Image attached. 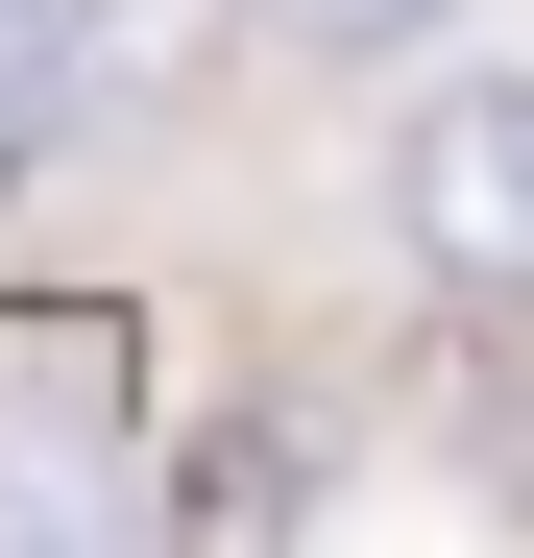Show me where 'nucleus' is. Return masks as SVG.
<instances>
[{
	"label": "nucleus",
	"instance_id": "1",
	"mask_svg": "<svg viewBox=\"0 0 534 558\" xmlns=\"http://www.w3.org/2000/svg\"><path fill=\"white\" fill-rule=\"evenodd\" d=\"M389 243L437 292H534V73H437L389 122Z\"/></svg>",
	"mask_w": 534,
	"mask_h": 558
},
{
	"label": "nucleus",
	"instance_id": "2",
	"mask_svg": "<svg viewBox=\"0 0 534 558\" xmlns=\"http://www.w3.org/2000/svg\"><path fill=\"white\" fill-rule=\"evenodd\" d=\"M267 49H316V73H389V49H437V0H267Z\"/></svg>",
	"mask_w": 534,
	"mask_h": 558
},
{
	"label": "nucleus",
	"instance_id": "3",
	"mask_svg": "<svg viewBox=\"0 0 534 558\" xmlns=\"http://www.w3.org/2000/svg\"><path fill=\"white\" fill-rule=\"evenodd\" d=\"M0 73H73V0H0Z\"/></svg>",
	"mask_w": 534,
	"mask_h": 558
}]
</instances>
